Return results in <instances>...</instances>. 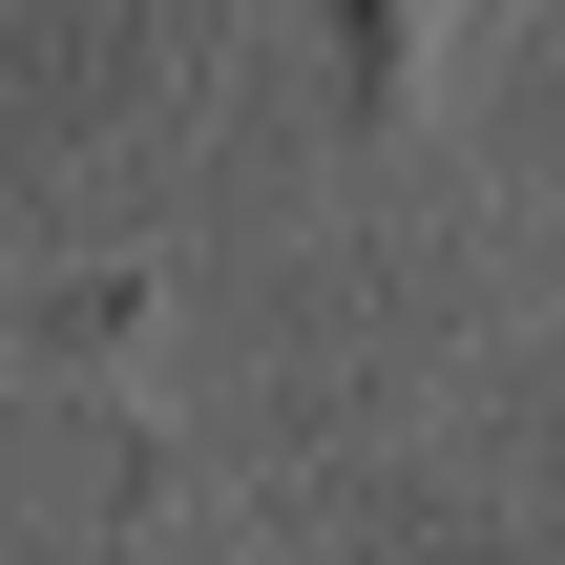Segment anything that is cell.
I'll list each match as a JSON object with an SVG mask.
<instances>
[{"label":"cell","instance_id":"cell-1","mask_svg":"<svg viewBox=\"0 0 565 565\" xmlns=\"http://www.w3.org/2000/svg\"><path fill=\"white\" fill-rule=\"evenodd\" d=\"M398 42H419V0H356V63H398Z\"/></svg>","mask_w":565,"mask_h":565}]
</instances>
